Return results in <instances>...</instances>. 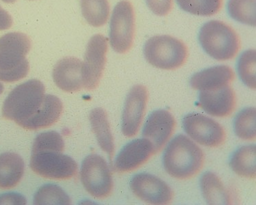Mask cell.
Instances as JSON below:
<instances>
[{"mask_svg":"<svg viewBox=\"0 0 256 205\" xmlns=\"http://www.w3.org/2000/svg\"><path fill=\"white\" fill-rule=\"evenodd\" d=\"M144 54L152 66L160 70H173L186 62L188 50L186 44L169 35L152 37L146 41Z\"/></svg>","mask_w":256,"mask_h":205,"instance_id":"5b68a950","label":"cell"},{"mask_svg":"<svg viewBox=\"0 0 256 205\" xmlns=\"http://www.w3.org/2000/svg\"><path fill=\"white\" fill-rule=\"evenodd\" d=\"M164 166L173 178L188 180L200 172L204 162L203 150L186 136L172 140L164 154Z\"/></svg>","mask_w":256,"mask_h":205,"instance_id":"6da1fadb","label":"cell"},{"mask_svg":"<svg viewBox=\"0 0 256 205\" xmlns=\"http://www.w3.org/2000/svg\"><path fill=\"white\" fill-rule=\"evenodd\" d=\"M108 39L102 34L93 36L88 44L83 62L84 88L88 90L98 87L106 66Z\"/></svg>","mask_w":256,"mask_h":205,"instance_id":"30bf717a","label":"cell"},{"mask_svg":"<svg viewBox=\"0 0 256 205\" xmlns=\"http://www.w3.org/2000/svg\"><path fill=\"white\" fill-rule=\"evenodd\" d=\"M182 10L194 16H210L218 14L224 0H176Z\"/></svg>","mask_w":256,"mask_h":205,"instance_id":"d4e9b609","label":"cell"},{"mask_svg":"<svg viewBox=\"0 0 256 205\" xmlns=\"http://www.w3.org/2000/svg\"><path fill=\"white\" fill-rule=\"evenodd\" d=\"M63 112V104L57 96L46 94L44 106L30 119L24 128L28 130H38L48 128L55 124L60 118Z\"/></svg>","mask_w":256,"mask_h":205,"instance_id":"ffe728a7","label":"cell"},{"mask_svg":"<svg viewBox=\"0 0 256 205\" xmlns=\"http://www.w3.org/2000/svg\"><path fill=\"white\" fill-rule=\"evenodd\" d=\"M136 31L134 6L130 2L122 0L116 6L110 22V40L117 53L126 54L132 49Z\"/></svg>","mask_w":256,"mask_h":205,"instance_id":"52a82bcc","label":"cell"},{"mask_svg":"<svg viewBox=\"0 0 256 205\" xmlns=\"http://www.w3.org/2000/svg\"><path fill=\"white\" fill-rule=\"evenodd\" d=\"M154 154L152 144L147 139L134 140L125 145L118 154L115 170L118 173L132 172L146 163Z\"/></svg>","mask_w":256,"mask_h":205,"instance_id":"9a60e30c","label":"cell"},{"mask_svg":"<svg viewBox=\"0 0 256 205\" xmlns=\"http://www.w3.org/2000/svg\"><path fill=\"white\" fill-rule=\"evenodd\" d=\"M228 10L234 20L255 27L256 0H229Z\"/></svg>","mask_w":256,"mask_h":205,"instance_id":"cb8c5ba5","label":"cell"},{"mask_svg":"<svg viewBox=\"0 0 256 205\" xmlns=\"http://www.w3.org/2000/svg\"><path fill=\"white\" fill-rule=\"evenodd\" d=\"M200 188L204 198L208 204H232L229 190L214 173L205 172L200 178Z\"/></svg>","mask_w":256,"mask_h":205,"instance_id":"44dd1931","label":"cell"},{"mask_svg":"<svg viewBox=\"0 0 256 205\" xmlns=\"http://www.w3.org/2000/svg\"><path fill=\"white\" fill-rule=\"evenodd\" d=\"M81 180L84 188L92 196L104 199L113 191L114 182L111 171L102 156L92 154L82 163Z\"/></svg>","mask_w":256,"mask_h":205,"instance_id":"ba28073f","label":"cell"},{"mask_svg":"<svg viewBox=\"0 0 256 205\" xmlns=\"http://www.w3.org/2000/svg\"><path fill=\"white\" fill-rule=\"evenodd\" d=\"M4 91V86L0 83V94L3 92Z\"/></svg>","mask_w":256,"mask_h":205,"instance_id":"836d02e7","label":"cell"},{"mask_svg":"<svg viewBox=\"0 0 256 205\" xmlns=\"http://www.w3.org/2000/svg\"><path fill=\"white\" fill-rule=\"evenodd\" d=\"M183 128L196 142L216 148L225 142L226 134L223 126L213 119L201 114H188L183 119Z\"/></svg>","mask_w":256,"mask_h":205,"instance_id":"9c48e42d","label":"cell"},{"mask_svg":"<svg viewBox=\"0 0 256 205\" xmlns=\"http://www.w3.org/2000/svg\"><path fill=\"white\" fill-rule=\"evenodd\" d=\"M174 117L170 112L158 110L150 114L144 126V138L152 144L154 154H158L171 138L176 128Z\"/></svg>","mask_w":256,"mask_h":205,"instance_id":"4fadbf2b","label":"cell"},{"mask_svg":"<svg viewBox=\"0 0 256 205\" xmlns=\"http://www.w3.org/2000/svg\"><path fill=\"white\" fill-rule=\"evenodd\" d=\"M132 193L147 204H169L174 198L171 188L155 175L140 173L132 177L130 182Z\"/></svg>","mask_w":256,"mask_h":205,"instance_id":"8fae6325","label":"cell"},{"mask_svg":"<svg viewBox=\"0 0 256 205\" xmlns=\"http://www.w3.org/2000/svg\"><path fill=\"white\" fill-rule=\"evenodd\" d=\"M232 170L238 176L254 180L256 176V147L248 145L238 148L230 162Z\"/></svg>","mask_w":256,"mask_h":205,"instance_id":"7402d4cb","label":"cell"},{"mask_svg":"<svg viewBox=\"0 0 256 205\" xmlns=\"http://www.w3.org/2000/svg\"><path fill=\"white\" fill-rule=\"evenodd\" d=\"M148 8L156 16H168L173 7V0H146Z\"/></svg>","mask_w":256,"mask_h":205,"instance_id":"f546056e","label":"cell"},{"mask_svg":"<svg viewBox=\"0 0 256 205\" xmlns=\"http://www.w3.org/2000/svg\"><path fill=\"white\" fill-rule=\"evenodd\" d=\"M148 92L146 87L136 85L130 89L122 113V132L127 138L137 135L146 109Z\"/></svg>","mask_w":256,"mask_h":205,"instance_id":"7c38bea8","label":"cell"},{"mask_svg":"<svg viewBox=\"0 0 256 205\" xmlns=\"http://www.w3.org/2000/svg\"><path fill=\"white\" fill-rule=\"evenodd\" d=\"M236 106V94L230 85L200 92V107L212 116H229L234 111Z\"/></svg>","mask_w":256,"mask_h":205,"instance_id":"5bb4252c","label":"cell"},{"mask_svg":"<svg viewBox=\"0 0 256 205\" xmlns=\"http://www.w3.org/2000/svg\"><path fill=\"white\" fill-rule=\"evenodd\" d=\"M234 79L232 68L226 65H220L194 74L190 78V84L195 90H208L230 85Z\"/></svg>","mask_w":256,"mask_h":205,"instance_id":"e0dca14e","label":"cell"},{"mask_svg":"<svg viewBox=\"0 0 256 205\" xmlns=\"http://www.w3.org/2000/svg\"><path fill=\"white\" fill-rule=\"evenodd\" d=\"M62 152L52 149L32 152L31 169L39 176L50 180H70L78 173V164Z\"/></svg>","mask_w":256,"mask_h":205,"instance_id":"8992f818","label":"cell"},{"mask_svg":"<svg viewBox=\"0 0 256 205\" xmlns=\"http://www.w3.org/2000/svg\"><path fill=\"white\" fill-rule=\"evenodd\" d=\"M90 121L99 146L108 154L112 162L114 154L115 145L108 114L102 108H96L91 112Z\"/></svg>","mask_w":256,"mask_h":205,"instance_id":"d6986e66","label":"cell"},{"mask_svg":"<svg viewBox=\"0 0 256 205\" xmlns=\"http://www.w3.org/2000/svg\"><path fill=\"white\" fill-rule=\"evenodd\" d=\"M255 50H248L240 56L238 62V72L241 80L246 86L256 89V62Z\"/></svg>","mask_w":256,"mask_h":205,"instance_id":"83f0119b","label":"cell"},{"mask_svg":"<svg viewBox=\"0 0 256 205\" xmlns=\"http://www.w3.org/2000/svg\"><path fill=\"white\" fill-rule=\"evenodd\" d=\"M31 46L25 34L10 32L0 38V81L12 83L27 76L30 65L26 56Z\"/></svg>","mask_w":256,"mask_h":205,"instance_id":"3957f363","label":"cell"},{"mask_svg":"<svg viewBox=\"0 0 256 205\" xmlns=\"http://www.w3.org/2000/svg\"><path fill=\"white\" fill-rule=\"evenodd\" d=\"M82 14L88 23L99 28L108 22L110 7L108 0H81Z\"/></svg>","mask_w":256,"mask_h":205,"instance_id":"603a6c76","label":"cell"},{"mask_svg":"<svg viewBox=\"0 0 256 205\" xmlns=\"http://www.w3.org/2000/svg\"><path fill=\"white\" fill-rule=\"evenodd\" d=\"M25 171V164L20 154L5 152L0 154V188L11 189L18 186Z\"/></svg>","mask_w":256,"mask_h":205,"instance_id":"ac0fdd59","label":"cell"},{"mask_svg":"<svg viewBox=\"0 0 256 205\" xmlns=\"http://www.w3.org/2000/svg\"><path fill=\"white\" fill-rule=\"evenodd\" d=\"M34 204L37 205L71 204L70 198L59 186L48 184L42 186L36 193Z\"/></svg>","mask_w":256,"mask_h":205,"instance_id":"4316f807","label":"cell"},{"mask_svg":"<svg viewBox=\"0 0 256 205\" xmlns=\"http://www.w3.org/2000/svg\"><path fill=\"white\" fill-rule=\"evenodd\" d=\"M46 149L60 150L63 152L64 149V142L62 137L56 132H44L39 134L34 142L32 152Z\"/></svg>","mask_w":256,"mask_h":205,"instance_id":"f1b7e54d","label":"cell"},{"mask_svg":"<svg viewBox=\"0 0 256 205\" xmlns=\"http://www.w3.org/2000/svg\"><path fill=\"white\" fill-rule=\"evenodd\" d=\"M46 96L44 84L39 80H32L18 85L4 102V118L24 128L44 106Z\"/></svg>","mask_w":256,"mask_h":205,"instance_id":"7a4b0ae2","label":"cell"},{"mask_svg":"<svg viewBox=\"0 0 256 205\" xmlns=\"http://www.w3.org/2000/svg\"><path fill=\"white\" fill-rule=\"evenodd\" d=\"M199 41L206 53L218 61L234 58L240 48V38L236 32L220 20L205 24L200 31Z\"/></svg>","mask_w":256,"mask_h":205,"instance_id":"277c9868","label":"cell"},{"mask_svg":"<svg viewBox=\"0 0 256 205\" xmlns=\"http://www.w3.org/2000/svg\"><path fill=\"white\" fill-rule=\"evenodd\" d=\"M12 26V16L0 6V30L10 29Z\"/></svg>","mask_w":256,"mask_h":205,"instance_id":"1f68e13d","label":"cell"},{"mask_svg":"<svg viewBox=\"0 0 256 205\" xmlns=\"http://www.w3.org/2000/svg\"><path fill=\"white\" fill-rule=\"evenodd\" d=\"M2 1H3L4 2L7 4H12L16 2V0H2Z\"/></svg>","mask_w":256,"mask_h":205,"instance_id":"d6a6232c","label":"cell"},{"mask_svg":"<svg viewBox=\"0 0 256 205\" xmlns=\"http://www.w3.org/2000/svg\"><path fill=\"white\" fill-rule=\"evenodd\" d=\"M26 199L18 194H6L0 196V204H26Z\"/></svg>","mask_w":256,"mask_h":205,"instance_id":"4dcf8cb0","label":"cell"},{"mask_svg":"<svg viewBox=\"0 0 256 205\" xmlns=\"http://www.w3.org/2000/svg\"><path fill=\"white\" fill-rule=\"evenodd\" d=\"M256 110L255 108L242 110L234 121V132L239 138L252 141L256 136Z\"/></svg>","mask_w":256,"mask_h":205,"instance_id":"484cf974","label":"cell"},{"mask_svg":"<svg viewBox=\"0 0 256 205\" xmlns=\"http://www.w3.org/2000/svg\"><path fill=\"white\" fill-rule=\"evenodd\" d=\"M53 79L64 92H78L84 88L83 62L74 57L60 60L54 67Z\"/></svg>","mask_w":256,"mask_h":205,"instance_id":"2e32d148","label":"cell"}]
</instances>
